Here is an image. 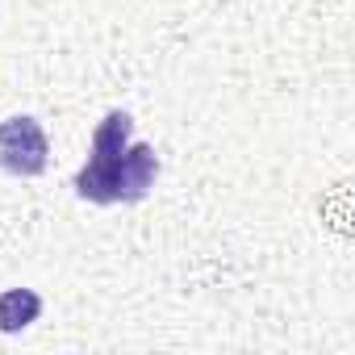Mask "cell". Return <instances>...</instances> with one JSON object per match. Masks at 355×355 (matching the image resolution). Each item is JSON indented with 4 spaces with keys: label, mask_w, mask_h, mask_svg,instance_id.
I'll return each instance as SVG.
<instances>
[{
    "label": "cell",
    "mask_w": 355,
    "mask_h": 355,
    "mask_svg": "<svg viewBox=\"0 0 355 355\" xmlns=\"http://www.w3.org/2000/svg\"><path fill=\"white\" fill-rule=\"evenodd\" d=\"M159 180V155L150 142H134V117L109 109L92 130L84 167L76 171V197L92 205H138Z\"/></svg>",
    "instance_id": "1"
},
{
    "label": "cell",
    "mask_w": 355,
    "mask_h": 355,
    "mask_svg": "<svg viewBox=\"0 0 355 355\" xmlns=\"http://www.w3.org/2000/svg\"><path fill=\"white\" fill-rule=\"evenodd\" d=\"M51 163V138L38 117L17 113L0 121V171L17 175V180H34Z\"/></svg>",
    "instance_id": "2"
},
{
    "label": "cell",
    "mask_w": 355,
    "mask_h": 355,
    "mask_svg": "<svg viewBox=\"0 0 355 355\" xmlns=\"http://www.w3.org/2000/svg\"><path fill=\"white\" fill-rule=\"evenodd\" d=\"M42 318V297L34 288H5L0 293V334H21Z\"/></svg>",
    "instance_id": "3"
}]
</instances>
